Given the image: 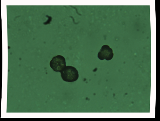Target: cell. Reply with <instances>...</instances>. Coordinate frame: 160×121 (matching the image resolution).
<instances>
[{"label": "cell", "mask_w": 160, "mask_h": 121, "mask_svg": "<svg viewBox=\"0 0 160 121\" xmlns=\"http://www.w3.org/2000/svg\"><path fill=\"white\" fill-rule=\"evenodd\" d=\"M60 72L61 78L66 82L75 81L79 78L78 71L72 66H66Z\"/></svg>", "instance_id": "obj_1"}, {"label": "cell", "mask_w": 160, "mask_h": 121, "mask_svg": "<svg viewBox=\"0 0 160 121\" xmlns=\"http://www.w3.org/2000/svg\"><path fill=\"white\" fill-rule=\"evenodd\" d=\"M50 66L55 72H60L66 66L65 58L61 55L55 56L50 61Z\"/></svg>", "instance_id": "obj_2"}, {"label": "cell", "mask_w": 160, "mask_h": 121, "mask_svg": "<svg viewBox=\"0 0 160 121\" xmlns=\"http://www.w3.org/2000/svg\"><path fill=\"white\" fill-rule=\"evenodd\" d=\"M114 56V53L112 49L108 45H104L102 47L98 54V58L100 60L106 59L107 61H110L112 59Z\"/></svg>", "instance_id": "obj_3"}]
</instances>
